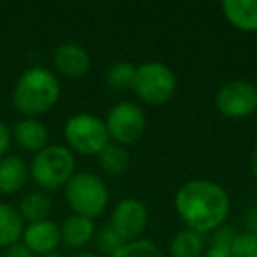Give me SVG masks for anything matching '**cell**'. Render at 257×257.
<instances>
[{
	"mask_svg": "<svg viewBox=\"0 0 257 257\" xmlns=\"http://www.w3.org/2000/svg\"><path fill=\"white\" fill-rule=\"evenodd\" d=\"M175 210L187 229L208 234L225 224L231 211L227 190L213 180L196 178L185 182L175 194Z\"/></svg>",
	"mask_w": 257,
	"mask_h": 257,
	"instance_id": "6da1fadb",
	"label": "cell"
},
{
	"mask_svg": "<svg viewBox=\"0 0 257 257\" xmlns=\"http://www.w3.org/2000/svg\"><path fill=\"white\" fill-rule=\"evenodd\" d=\"M62 86L57 74L48 67L32 65L18 76L13 88L16 111L29 118H37L57 106Z\"/></svg>",
	"mask_w": 257,
	"mask_h": 257,
	"instance_id": "7a4b0ae2",
	"label": "cell"
},
{
	"mask_svg": "<svg viewBox=\"0 0 257 257\" xmlns=\"http://www.w3.org/2000/svg\"><path fill=\"white\" fill-rule=\"evenodd\" d=\"M29 171L34 183L44 192L64 189L76 173V157L64 145H48L34 154Z\"/></svg>",
	"mask_w": 257,
	"mask_h": 257,
	"instance_id": "3957f363",
	"label": "cell"
},
{
	"mask_svg": "<svg viewBox=\"0 0 257 257\" xmlns=\"http://www.w3.org/2000/svg\"><path fill=\"white\" fill-rule=\"evenodd\" d=\"M65 201L74 215L95 220L109 204V189L100 176L88 171H76L64 187Z\"/></svg>",
	"mask_w": 257,
	"mask_h": 257,
	"instance_id": "277c9868",
	"label": "cell"
},
{
	"mask_svg": "<svg viewBox=\"0 0 257 257\" xmlns=\"http://www.w3.org/2000/svg\"><path fill=\"white\" fill-rule=\"evenodd\" d=\"M64 138L67 148L78 155H99L100 150L109 143L106 123L100 116L93 113H76L67 118L64 125Z\"/></svg>",
	"mask_w": 257,
	"mask_h": 257,
	"instance_id": "5b68a950",
	"label": "cell"
},
{
	"mask_svg": "<svg viewBox=\"0 0 257 257\" xmlns=\"http://www.w3.org/2000/svg\"><path fill=\"white\" fill-rule=\"evenodd\" d=\"M176 76L169 65L162 62H147L136 65L133 90L145 104L162 106L168 104L176 93Z\"/></svg>",
	"mask_w": 257,
	"mask_h": 257,
	"instance_id": "8992f818",
	"label": "cell"
},
{
	"mask_svg": "<svg viewBox=\"0 0 257 257\" xmlns=\"http://www.w3.org/2000/svg\"><path fill=\"white\" fill-rule=\"evenodd\" d=\"M104 123L111 143L128 147L143 138L147 131V114L138 102L120 100L107 111Z\"/></svg>",
	"mask_w": 257,
	"mask_h": 257,
	"instance_id": "52a82bcc",
	"label": "cell"
},
{
	"mask_svg": "<svg viewBox=\"0 0 257 257\" xmlns=\"http://www.w3.org/2000/svg\"><path fill=\"white\" fill-rule=\"evenodd\" d=\"M215 106L231 120H243L257 113V86L246 79H231L218 88Z\"/></svg>",
	"mask_w": 257,
	"mask_h": 257,
	"instance_id": "ba28073f",
	"label": "cell"
},
{
	"mask_svg": "<svg viewBox=\"0 0 257 257\" xmlns=\"http://www.w3.org/2000/svg\"><path fill=\"white\" fill-rule=\"evenodd\" d=\"M109 225L125 243L140 239L148 225V208L136 197H125L113 206Z\"/></svg>",
	"mask_w": 257,
	"mask_h": 257,
	"instance_id": "9c48e42d",
	"label": "cell"
},
{
	"mask_svg": "<svg viewBox=\"0 0 257 257\" xmlns=\"http://www.w3.org/2000/svg\"><path fill=\"white\" fill-rule=\"evenodd\" d=\"M51 62L58 74L71 79L83 78L85 74H88L92 67L90 53L81 44L76 43H60L58 46H55L51 53Z\"/></svg>",
	"mask_w": 257,
	"mask_h": 257,
	"instance_id": "30bf717a",
	"label": "cell"
},
{
	"mask_svg": "<svg viewBox=\"0 0 257 257\" xmlns=\"http://www.w3.org/2000/svg\"><path fill=\"white\" fill-rule=\"evenodd\" d=\"M22 239L23 245L34 255H46L50 252H55L62 243L60 225L57 222L50 220V218L39 222H30V224L25 225Z\"/></svg>",
	"mask_w": 257,
	"mask_h": 257,
	"instance_id": "8fae6325",
	"label": "cell"
},
{
	"mask_svg": "<svg viewBox=\"0 0 257 257\" xmlns=\"http://www.w3.org/2000/svg\"><path fill=\"white\" fill-rule=\"evenodd\" d=\"M11 134L18 147H22L27 152H34V154H37L50 145L48 143L50 141L48 127L39 118H22L15 123Z\"/></svg>",
	"mask_w": 257,
	"mask_h": 257,
	"instance_id": "7c38bea8",
	"label": "cell"
},
{
	"mask_svg": "<svg viewBox=\"0 0 257 257\" xmlns=\"http://www.w3.org/2000/svg\"><path fill=\"white\" fill-rule=\"evenodd\" d=\"M30 176L29 166L18 155H4L0 159V194L13 196L27 185Z\"/></svg>",
	"mask_w": 257,
	"mask_h": 257,
	"instance_id": "4fadbf2b",
	"label": "cell"
},
{
	"mask_svg": "<svg viewBox=\"0 0 257 257\" xmlns=\"http://www.w3.org/2000/svg\"><path fill=\"white\" fill-rule=\"evenodd\" d=\"M60 238L69 248H83L95 238V224L92 218L72 213L60 224Z\"/></svg>",
	"mask_w": 257,
	"mask_h": 257,
	"instance_id": "5bb4252c",
	"label": "cell"
},
{
	"mask_svg": "<svg viewBox=\"0 0 257 257\" xmlns=\"http://www.w3.org/2000/svg\"><path fill=\"white\" fill-rule=\"evenodd\" d=\"M222 15L241 32H257V0H225L222 2Z\"/></svg>",
	"mask_w": 257,
	"mask_h": 257,
	"instance_id": "9a60e30c",
	"label": "cell"
},
{
	"mask_svg": "<svg viewBox=\"0 0 257 257\" xmlns=\"http://www.w3.org/2000/svg\"><path fill=\"white\" fill-rule=\"evenodd\" d=\"M25 225L18 208L9 203H0V248L20 243Z\"/></svg>",
	"mask_w": 257,
	"mask_h": 257,
	"instance_id": "2e32d148",
	"label": "cell"
},
{
	"mask_svg": "<svg viewBox=\"0 0 257 257\" xmlns=\"http://www.w3.org/2000/svg\"><path fill=\"white\" fill-rule=\"evenodd\" d=\"M53 210V201H51L50 194L44 190H32L27 192L25 196L20 199L18 211L23 217L25 222H39L50 218V213Z\"/></svg>",
	"mask_w": 257,
	"mask_h": 257,
	"instance_id": "e0dca14e",
	"label": "cell"
},
{
	"mask_svg": "<svg viewBox=\"0 0 257 257\" xmlns=\"http://www.w3.org/2000/svg\"><path fill=\"white\" fill-rule=\"evenodd\" d=\"M97 162H99L100 169L104 173L111 176H121L131 169L133 159H131L127 147H121V145L109 141L97 155Z\"/></svg>",
	"mask_w": 257,
	"mask_h": 257,
	"instance_id": "ac0fdd59",
	"label": "cell"
},
{
	"mask_svg": "<svg viewBox=\"0 0 257 257\" xmlns=\"http://www.w3.org/2000/svg\"><path fill=\"white\" fill-rule=\"evenodd\" d=\"M204 250L203 234L185 227L171 238L168 253L169 257H203Z\"/></svg>",
	"mask_w": 257,
	"mask_h": 257,
	"instance_id": "d6986e66",
	"label": "cell"
},
{
	"mask_svg": "<svg viewBox=\"0 0 257 257\" xmlns=\"http://www.w3.org/2000/svg\"><path fill=\"white\" fill-rule=\"evenodd\" d=\"M134 76H136V65L131 62H114L106 71V83L109 88L116 92L133 90Z\"/></svg>",
	"mask_w": 257,
	"mask_h": 257,
	"instance_id": "ffe728a7",
	"label": "cell"
},
{
	"mask_svg": "<svg viewBox=\"0 0 257 257\" xmlns=\"http://www.w3.org/2000/svg\"><path fill=\"white\" fill-rule=\"evenodd\" d=\"M111 257H164V253L152 239L140 238L123 243Z\"/></svg>",
	"mask_w": 257,
	"mask_h": 257,
	"instance_id": "44dd1931",
	"label": "cell"
},
{
	"mask_svg": "<svg viewBox=\"0 0 257 257\" xmlns=\"http://www.w3.org/2000/svg\"><path fill=\"white\" fill-rule=\"evenodd\" d=\"M93 239H95V246H97V250H99V255L102 253V255H107V257L113 255V253L125 243L109 225H104L99 231H95V238Z\"/></svg>",
	"mask_w": 257,
	"mask_h": 257,
	"instance_id": "7402d4cb",
	"label": "cell"
},
{
	"mask_svg": "<svg viewBox=\"0 0 257 257\" xmlns=\"http://www.w3.org/2000/svg\"><path fill=\"white\" fill-rule=\"evenodd\" d=\"M231 257H257V236L250 232H238L229 248Z\"/></svg>",
	"mask_w": 257,
	"mask_h": 257,
	"instance_id": "603a6c76",
	"label": "cell"
},
{
	"mask_svg": "<svg viewBox=\"0 0 257 257\" xmlns=\"http://www.w3.org/2000/svg\"><path fill=\"white\" fill-rule=\"evenodd\" d=\"M236 234H238V231H236L234 227H231V225L224 224V225H220V227L215 229V231L211 232L210 245L224 246V248H231V243L234 241Z\"/></svg>",
	"mask_w": 257,
	"mask_h": 257,
	"instance_id": "cb8c5ba5",
	"label": "cell"
},
{
	"mask_svg": "<svg viewBox=\"0 0 257 257\" xmlns=\"http://www.w3.org/2000/svg\"><path fill=\"white\" fill-rule=\"evenodd\" d=\"M13 143V134H11V128L4 123V121H0V159L8 155L9 148H11Z\"/></svg>",
	"mask_w": 257,
	"mask_h": 257,
	"instance_id": "d4e9b609",
	"label": "cell"
},
{
	"mask_svg": "<svg viewBox=\"0 0 257 257\" xmlns=\"http://www.w3.org/2000/svg\"><path fill=\"white\" fill-rule=\"evenodd\" d=\"M2 257H36L29 248H27L23 243H16V245H11L4 250V253H0Z\"/></svg>",
	"mask_w": 257,
	"mask_h": 257,
	"instance_id": "484cf974",
	"label": "cell"
},
{
	"mask_svg": "<svg viewBox=\"0 0 257 257\" xmlns=\"http://www.w3.org/2000/svg\"><path fill=\"white\" fill-rule=\"evenodd\" d=\"M243 224H245V232L257 236V206H252L246 211L245 218H243Z\"/></svg>",
	"mask_w": 257,
	"mask_h": 257,
	"instance_id": "4316f807",
	"label": "cell"
},
{
	"mask_svg": "<svg viewBox=\"0 0 257 257\" xmlns=\"http://www.w3.org/2000/svg\"><path fill=\"white\" fill-rule=\"evenodd\" d=\"M203 257H231V255H229V248H224V246L210 245L206 250H204Z\"/></svg>",
	"mask_w": 257,
	"mask_h": 257,
	"instance_id": "83f0119b",
	"label": "cell"
},
{
	"mask_svg": "<svg viewBox=\"0 0 257 257\" xmlns=\"http://www.w3.org/2000/svg\"><path fill=\"white\" fill-rule=\"evenodd\" d=\"M250 168H252V173H253V176H255V180H257V143H255V147H253V150H252V155H250Z\"/></svg>",
	"mask_w": 257,
	"mask_h": 257,
	"instance_id": "f1b7e54d",
	"label": "cell"
},
{
	"mask_svg": "<svg viewBox=\"0 0 257 257\" xmlns=\"http://www.w3.org/2000/svg\"><path fill=\"white\" fill-rule=\"evenodd\" d=\"M72 257H100L99 253H93V252H88V250H81V252L74 253Z\"/></svg>",
	"mask_w": 257,
	"mask_h": 257,
	"instance_id": "f546056e",
	"label": "cell"
},
{
	"mask_svg": "<svg viewBox=\"0 0 257 257\" xmlns=\"http://www.w3.org/2000/svg\"><path fill=\"white\" fill-rule=\"evenodd\" d=\"M41 257H65L62 252H58V250H55V252H50V253H46V255H41Z\"/></svg>",
	"mask_w": 257,
	"mask_h": 257,
	"instance_id": "4dcf8cb0",
	"label": "cell"
},
{
	"mask_svg": "<svg viewBox=\"0 0 257 257\" xmlns=\"http://www.w3.org/2000/svg\"><path fill=\"white\" fill-rule=\"evenodd\" d=\"M0 257H2V255H0Z\"/></svg>",
	"mask_w": 257,
	"mask_h": 257,
	"instance_id": "1f68e13d",
	"label": "cell"
}]
</instances>
